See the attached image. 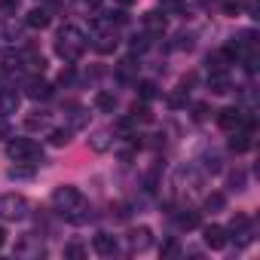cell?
I'll return each instance as SVG.
<instances>
[{
  "instance_id": "cell-4",
  "label": "cell",
  "mask_w": 260,
  "mask_h": 260,
  "mask_svg": "<svg viewBox=\"0 0 260 260\" xmlns=\"http://www.w3.org/2000/svg\"><path fill=\"white\" fill-rule=\"evenodd\" d=\"M80 202H86V199H83V193H80L77 187H71V184H64V187H55V193H52V208H55L58 214H68V211H74Z\"/></svg>"
},
{
  "instance_id": "cell-34",
  "label": "cell",
  "mask_w": 260,
  "mask_h": 260,
  "mask_svg": "<svg viewBox=\"0 0 260 260\" xmlns=\"http://www.w3.org/2000/svg\"><path fill=\"white\" fill-rule=\"evenodd\" d=\"M193 110H196V113H193V119H196V122H202V119H205V113H208V107H205V104H196Z\"/></svg>"
},
{
  "instance_id": "cell-9",
  "label": "cell",
  "mask_w": 260,
  "mask_h": 260,
  "mask_svg": "<svg viewBox=\"0 0 260 260\" xmlns=\"http://www.w3.org/2000/svg\"><path fill=\"white\" fill-rule=\"evenodd\" d=\"M25 95H28L31 101H46V98H52V83H46V80H31V83L25 86Z\"/></svg>"
},
{
  "instance_id": "cell-18",
  "label": "cell",
  "mask_w": 260,
  "mask_h": 260,
  "mask_svg": "<svg viewBox=\"0 0 260 260\" xmlns=\"http://www.w3.org/2000/svg\"><path fill=\"white\" fill-rule=\"evenodd\" d=\"M19 37H22V25H16V22H4V25H0V40L13 43Z\"/></svg>"
},
{
  "instance_id": "cell-38",
  "label": "cell",
  "mask_w": 260,
  "mask_h": 260,
  "mask_svg": "<svg viewBox=\"0 0 260 260\" xmlns=\"http://www.w3.org/2000/svg\"><path fill=\"white\" fill-rule=\"evenodd\" d=\"M4 245H7V230L0 226V248H4Z\"/></svg>"
},
{
  "instance_id": "cell-19",
  "label": "cell",
  "mask_w": 260,
  "mask_h": 260,
  "mask_svg": "<svg viewBox=\"0 0 260 260\" xmlns=\"http://www.w3.org/2000/svg\"><path fill=\"white\" fill-rule=\"evenodd\" d=\"M95 107L104 110V113H113V107H116V95H110V92H98V95H95Z\"/></svg>"
},
{
  "instance_id": "cell-3",
  "label": "cell",
  "mask_w": 260,
  "mask_h": 260,
  "mask_svg": "<svg viewBox=\"0 0 260 260\" xmlns=\"http://www.w3.org/2000/svg\"><path fill=\"white\" fill-rule=\"evenodd\" d=\"M31 211L28 199L19 196V193H7V196H0V217L4 220H25Z\"/></svg>"
},
{
  "instance_id": "cell-33",
  "label": "cell",
  "mask_w": 260,
  "mask_h": 260,
  "mask_svg": "<svg viewBox=\"0 0 260 260\" xmlns=\"http://www.w3.org/2000/svg\"><path fill=\"white\" fill-rule=\"evenodd\" d=\"M25 125H28V128H43V125H46V116H28Z\"/></svg>"
},
{
  "instance_id": "cell-5",
  "label": "cell",
  "mask_w": 260,
  "mask_h": 260,
  "mask_svg": "<svg viewBox=\"0 0 260 260\" xmlns=\"http://www.w3.org/2000/svg\"><path fill=\"white\" fill-rule=\"evenodd\" d=\"M230 233H233V239H236V245H239V248L251 245V242H254L251 217H248V214H236V217H233V223H230Z\"/></svg>"
},
{
  "instance_id": "cell-39",
  "label": "cell",
  "mask_w": 260,
  "mask_h": 260,
  "mask_svg": "<svg viewBox=\"0 0 260 260\" xmlns=\"http://www.w3.org/2000/svg\"><path fill=\"white\" fill-rule=\"evenodd\" d=\"M116 4H119V7H132V4H135V0H116Z\"/></svg>"
},
{
  "instance_id": "cell-11",
  "label": "cell",
  "mask_w": 260,
  "mask_h": 260,
  "mask_svg": "<svg viewBox=\"0 0 260 260\" xmlns=\"http://www.w3.org/2000/svg\"><path fill=\"white\" fill-rule=\"evenodd\" d=\"M92 248H95L101 257H110V254H116V236H110V233H98V236L92 239Z\"/></svg>"
},
{
  "instance_id": "cell-30",
  "label": "cell",
  "mask_w": 260,
  "mask_h": 260,
  "mask_svg": "<svg viewBox=\"0 0 260 260\" xmlns=\"http://www.w3.org/2000/svg\"><path fill=\"white\" fill-rule=\"evenodd\" d=\"M132 64H135L132 58H128V61H122V64H119V80H128V77H132Z\"/></svg>"
},
{
  "instance_id": "cell-24",
  "label": "cell",
  "mask_w": 260,
  "mask_h": 260,
  "mask_svg": "<svg viewBox=\"0 0 260 260\" xmlns=\"http://www.w3.org/2000/svg\"><path fill=\"white\" fill-rule=\"evenodd\" d=\"M245 4H248V0H226V4H223V13H226V16H239V13L245 10Z\"/></svg>"
},
{
  "instance_id": "cell-17",
  "label": "cell",
  "mask_w": 260,
  "mask_h": 260,
  "mask_svg": "<svg viewBox=\"0 0 260 260\" xmlns=\"http://www.w3.org/2000/svg\"><path fill=\"white\" fill-rule=\"evenodd\" d=\"M144 28H147L150 34H162V31H166V13H156V10L147 13V16H144Z\"/></svg>"
},
{
  "instance_id": "cell-14",
  "label": "cell",
  "mask_w": 260,
  "mask_h": 260,
  "mask_svg": "<svg viewBox=\"0 0 260 260\" xmlns=\"http://www.w3.org/2000/svg\"><path fill=\"white\" fill-rule=\"evenodd\" d=\"M116 43H119V40H116V34H113V28H110V31H101V34L95 37V43H92V46H95L98 52H104V55H107V52H113V49H116Z\"/></svg>"
},
{
  "instance_id": "cell-35",
  "label": "cell",
  "mask_w": 260,
  "mask_h": 260,
  "mask_svg": "<svg viewBox=\"0 0 260 260\" xmlns=\"http://www.w3.org/2000/svg\"><path fill=\"white\" fill-rule=\"evenodd\" d=\"M132 49H135V52H138V49H147V37H135V40H132Z\"/></svg>"
},
{
  "instance_id": "cell-27",
  "label": "cell",
  "mask_w": 260,
  "mask_h": 260,
  "mask_svg": "<svg viewBox=\"0 0 260 260\" xmlns=\"http://www.w3.org/2000/svg\"><path fill=\"white\" fill-rule=\"evenodd\" d=\"M64 257H71V260H83V257H86V248H83V245H68V248H64Z\"/></svg>"
},
{
  "instance_id": "cell-16",
  "label": "cell",
  "mask_w": 260,
  "mask_h": 260,
  "mask_svg": "<svg viewBox=\"0 0 260 260\" xmlns=\"http://www.w3.org/2000/svg\"><path fill=\"white\" fill-rule=\"evenodd\" d=\"M208 86H211L214 95H226V92H230V77H226V71H211Z\"/></svg>"
},
{
  "instance_id": "cell-40",
  "label": "cell",
  "mask_w": 260,
  "mask_h": 260,
  "mask_svg": "<svg viewBox=\"0 0 260 260\" xmlns=\"http://www.w3.org/2000/svg\"><path fill=\"white\" fill-rule=\"evenodd\" d=\"M0 135H7V122H0Z\"/></svg>"
},
{
  "instance_id": "cell-13",
  "label": "cell",
  "mask_w": 260,
  "mask_h": 260,
  "mask_svg": "<svg viewBox=\"0 0 260 260\" xmlns=\"http://www.w3.org/2000/svg\"><path fill=\"white\" fill-rule=\"evenodd\" d=\"M230 150L233 153H245V150H251V132L245 128H233V138H230Z\"/></svg>"
},
{
  "instance_id": "cell-10",
  "label": "cell",
  "mask_w": 260,
  "mask_h": 260,
  "mask_svg": "<svg viewBox=\"0 0 260 260\" xmlns=\"http://www.w3.org/2000/svg\"><path fill=\"white\" fill-rule=\"evenodd\" d=\"M19 101H22V98H19L16 89H10V86H7V89H0V113H4V116L16 113V110H19Z\"/></svg>"
},
{
  "instance_id": "cell-22",
  "label": "cell",
  "mask_w": 260,
  "mask_h": 260,
  "mask_svg": "<svg viewBox=\"0 0 260 260\" xmlns=\"http://www.w3.org/2000/svg\"><path fill=\"white\" fill-rule=\"evenodd\" d=\"M178 226H181V230H196V226H199V214H196V211L178 214Z\"/></svg>"
},
{
  "instance_id": "cell-37",
  "label": "cell",
  "mask_w": 260,
  "mask_h": 260,
  "mask_svg": "<svg viewBox=\"0 0 260 260\" xmlns=\"http://www.w3.org/2000/svg\"><path fill=\"white\" fill-rule=\"evenodd\" d=\"M58 80H61V83H71V80H74V71H71V68H68V71H61V77H58Z\"/></svg>"
},
{
  "instance_id": "cell-25",
  "label": "cell",
  "mask_w": 260,
  "mask_h": 260,
  "mask_svg": "<svg viewBox=\"0 0 260 260\" xmlns=\"http://www.w3.org/2000/svg\"><path fill=\"white\" fill-rule=\"evenodd\" d=\"M159 254H162V257H178V254H181V245H178L175 239H169V242H162Z\"/></svg>"
},
{
  "instance_id": "cell-15",
  "label": "cell",
  "mask_w": 260,
  "mask_h": 260,
  "mask_svg": "<svg viewBox=\"0 0 260 260\" xmlns=\"http://www.w3.org/2000/svg\"><path fill=\"white\" fill-rule=\"evenodd\" d=\"M110 144H113V138H110V132H107V128H98V132L89 138V147H92L95 153H104V150H110Z\"/></svg>"
},
{
  "instance_id": "cell-23",
  "label": "cell",
  "mask_w": 260,
  "mask_h": 260,
  "mask_svg": "<svg viewBox=\"0 0 260 260\" xmlns=\"http://www.w3.org/2000/svg\"><path fill=\"white\" fill-rule=\"evenodd\" d=\"M223 208V193H211V196H205V211H220Z\"/></svg>"
},
{
  "instance_id": "cell-12",
  "label": "cell",
  "mask_w": 260,
  "mask_h": 260,
  "mask_svg": "<svg viewBox=\"0 0 260 260\" xmlns=\"http://www.w3.org/2000/svg\"><path fill=\"white\" fill-rule=\"evenodd\" d=\"M49 22H52V16H49L46 7H34V10L25 16V25H28V28H40V31H43Z\"/></svg>"
},
{
  "instance_id": "cell-32",
  "label": "cell",
  "mask_w": 260,
  "mask_h": 260,
  "mask_svg": "<svg viewBox=\"0 0 260 260\" xmlns=\"http://www.w3.org/2000/svg\"><path fill=\"white\" fill-rule=\"evenodd\" d=\"M230 184H233V190H245V172H236L230 178Z\"/></svg>"
},
{
  "instance_id": "cell-28",
  "label": "cell",
  "mask_w": 260,
  "mask_h": 260,
  "mask_svg": "<svg viewBox=\"0 0 260 260\" xmlns=\"http://www.w3.org/2000/svg\"><path fill=\"white\" fill-rule=\"evenodd\" d=\"M184 10V0H166L162 4V13H172V16H178Z\"/></svg>"
},
{
  "instance_id": "cell-2",
  "label": "cell",
  "mask_w": 260,
  "mask_h": 260,
  "mask_svg": "<svg viewBox=\"0 0 260 260\" xmlns=\"http://www.w3.org/2000/svg\"><path fill=\"white\" fill-rule=\"evenodd\" d=\"M7 156H10L13 162H28V166H34L37 159H43V150H40L31 138H13V141L7 144Z\"/></svg>"
},
{
  "instance_id": "cell-26",
  "label": "cell",
  "mask_w": 260,
  "mask_h": 260,
  "mask_svg": "<svg viewBox=\"0 0 260 260\" xmlns=\"http://www.w3.org/2000/svg\"><path fill=\"white\" fill-rule=\"evenodd\" d=\"M25 61H28L25 68H31V71H43V68H46V58H43V55H37V52H31Z\"/></svg>"
},
{
  "instance_id": "cell-7",
  "label": "cell",
  "mask_w": 260,
  "mask_h": 260,
  "mask_svg": "<svg viewBox=\"0 0 260 260\" xmlns=\"http://www.w3.org/2000/svg\"><path fill=\"white\" fill-rule=\"evenodd\" d=\"M242 119H245V113H242L239 107H223V110L217 113V125L223 128V132H233V128H242Z\"/></svg>"
},
{
  "instance_id": "cell-31",
  "label": "cell",
  "mask_w": 260,
  "mask_h": 260,
  "mask_svg": "<svg viewBox=\"0 0 260 260\" xmlns=\"http://www.w3.org/2000/svg\"><path fill=\"white\" fill-rule=\"evenodd\" d=\"M71 125H74V128L86 125V110H74V116H71Z\"/></svg>"
},
{
  "instance_id": "cell-8",
  "label": "cell",
  "mask_w": 260,
  "mask_h": 260,
  "mask_svg": "<svg viewBox=\"0 0 260 260\" xmlns=\"http://www.w3.org/2000/svg\"><path fill=\"white\" fill-rule=\"evenodd\" d=\"M150 245H153V233L147 226H138V230L128 233V248L132 251H147Z\"/></svg>"
},
{
  "instance_id": "cell-20",
  "label": "cell",
  "mask_w": 260,
  "mask_h": 260,
  "mask_svg": "<svg viewBox=\"0 0 260 260\" xmlns=\"http://www.w3.org/2000/svg\"><path fill=\"white\" fill-rule=\"evenodd\" d=\"M49 144L52 147H68L71 144V128H55V132H49Z\"/></svg>"
},
{
  "instance_id": "cell-36",
  "label": "cell",
  "mask_w": 260,
  "mask_h": 260,
  "mask_svg": "<svg viewBox=\"0 0 260 260\" xmlns=\"http://www.w3.org/2000/svg\"><path fill=\"white\" fill-rule=\"evenodd\" d=\"M19 0H0V10H16Z\"/></svg>"
},
{
  "instance_id": "cell-21",
  "label": "cell",
  "mask_w": 260,
  "mask_h": 260,
  "mask_svg": "<svg viewBox=\"0 0 260 260\" xmlns=\"http://www.w3.org/2000/svg\"><path fill=\"white\" fill-rule=\"evenodd\" d=\"M138 95H141V101H153L156 98V83L153 80H141L138 83Z\"/></svg>"
},
{
  "instance_id": "cell-1",
  "label": "cell",
  "mask_w": 260,
  "mask_h": 260,
  "mask_svg": "<svg viewBox=\"0 0 260 260\" xmlns=\"http://www.w3.org/2000/svg\"><path fill=\"white\" fill-rule=\"evenodd\" d=\"M55 52H58V58H64L68 64H74L86 52V34L80 28H74V25H64L58 31V37H55Z\"/></svg>"
},
{
  "instance_id": "cell-29",
  "label": "cell",
  "mask_w": 260,
  "mask_h": 260,
  "mask_svg": "<svg viewBox=\"0 0 260 260\" xmlns=\"http://www.w3.org/2000/svg\"><path fill=\"white\" fill-rule=\"evenodd\" d=\"M205 169H208L211 175H217V172H220V156H217V153H211V156H205Z\"/></svg>"
},
{
  "instance_id": "cell-6",
  "label": "cell",
  "mask_w": 260,
  "mask_h": 260,
  "mask_svg": "<svg viewBox=\"0 0 260 260\" xmlns=\"http://www.w3.org/2000/svg\"><path fill=\"white\" fill-rule=\"evenodd\" d=\"M205 245L211 248V251H220V248H226V242H230V230H223V226H217V223H211V226H205Z\"/></svg>"
}]
</instances>
